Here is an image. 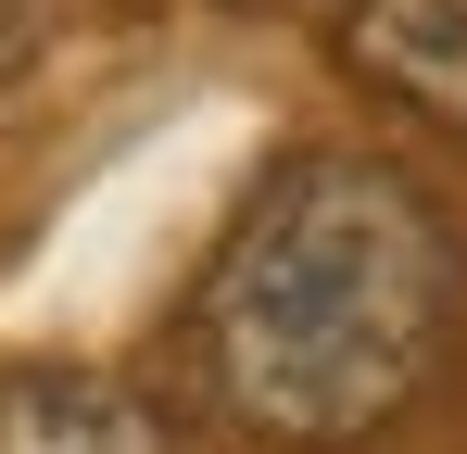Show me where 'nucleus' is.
Wrapping results in <instances>:
<instances>
[{"label":"nucleus","instance_id":"nucleus-1","mask_svg":"<svg viewBox=\"0 0 467 454\" xmlns=\"http://www.w3.org/2000/svg\"><path fill=\"white\" fill-rule=\"evenodd\" d=\"M467 315L455 215L379 151H291L228 215L190 291V378L202 404L278 454H341L391 429Z\"/></svg>","mask_w":467,"mask_h":454},{"label":"nucleus","instance_id":"nucleus-3","mask_svg":"<svg viewBox=\"0 0 467 454\" xmlns=\"http://www.w3.org/2000/svg\"><path fill=\"white\" fill-rule=\"evenodd\" d=\"M0 454H177L152 391L101 366H13L0 378Z\"/></svg>","mask_w":467,"mask_h":454},{"label":"nucleus","instance_id":"nucleus-2","mask_svg":"<svg viewBox=\"0 0 467 454\" xmlns=\"http://www.w3.org/2000/svg\"><path fill=\"white\" fill-rule=\"evenodd\" d=\"M341 64L417 127L467 139V0H354L341 13Z\"/></svg>","mask_w":467,"mask_h":454}]
</instances>
